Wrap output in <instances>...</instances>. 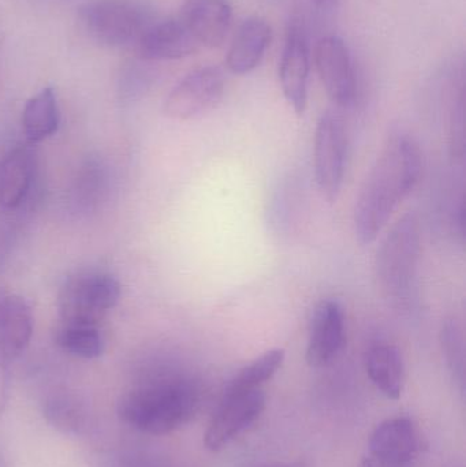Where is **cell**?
I'll return each instance as SVG.
<instances>
[{
  "mask_svg": "<svg viewBox=\"0 0 466 467\" xmlns=\"http://www.w3.org/2000/svg\"><path fill=\"white\" fill-rule=\"evenodd\" d=\"M270 24L260 16L245 19L238 27L229 51L226 66L229 71L238 76L251 73L262 63L271 43Z\"/></svg>",
  "mask_w": 466,
  "mask_h": 467,
  "instance_id": "cell-16",
  "label": "cell"
},
{
  "mask_svg": "<svg viewBox=\"0 0 466 467\" xmlns=\"http://www.w3.org/2000/svg\"><path fill=\"white\" fill-rule=\"evenodd\" d=\"M420 252V223L415 213L402 216L378 250L375 272L380 290L399 309H410L415 301Z\"/></svg>",
  "mask_w": 466,
  "mask_h": 467,
  "instance_id": "cell-3",
  "label": "cell"
},
{
  "mask_svg": "<svg viewBox=\"0 0 466 467\" xmlns=\"http://www.w3.org/2000/svg\"><path fill=\"white\" fill-rule=\"evenodd\" d=\"M440 345L446 364L461 394L465 391V345L459 324L448 320L440 331Z\"/></svg>",
  "mask_w": 466,
  "mask_h": 467,
  "instance_id": "cell-23",
  "label": "cell"
},
{
  "mask_svg": "<svg viewBox=\"0 0 466 467\" xmlns=\"http://www.w3.org/2000/svg\"><path fill=\"white\" fill-rule=\"evenodd\" d=\"M180 19L199 46L218 48L232 29V5L229 0H185Z\"/></svg>",
  "mask_w": 466,
  "mask_h": 467,
  "instance_id": "cell-13",
  "label": "cell"
},
{
  "mask_svg": "<svg viewBox=\"0 0 466 467\" xmlns=\"http://www.w3.org/2000/svg\"><path fill=\"white\" fill-rule=\"evenodd\" d=\"M55 343L65 353L84 359L98 358L106 350L100 326L90 324L60 323L55 332Z\"/></svg>",
  "mask_w": 466,
  "mask_h": 467,
  "instance_id": "cell-20",
  "label": "cell"
},
{
  "mask_svg": "<svg viewBox=\"0 0 466 467\" xmlns=\"http://www.w3.org/2000/svg\"><path fill=\"white\" fill-rule=\"evenodd\" d=\"M226 89V74L219 66H205L183 77L167 95L163 104L166 117L192 120L218 107Z\"/></svg>",
  "mask_w": 466,
  "mask_h": 467,
  "instance_id": "cell-6",
  "label": "cell"
},
{
  "mask_svg": "<svg viewBox=\"0 0 466 467\" xmlns=\"http://www.w3.org/2000/svg\"><path fill=\"white\" fill-rule=\"evenodd\" d=\"M265 409L262 389L224 391L223 400L208 424L205 447L221 451L259 420Z\"/></svg>",
  "mask_w": 466,
  "mask_h": 467,
  "instance_id": "cell-8",
  "label": "cell"
},
{
  "mask_svg": "<svg viewBox=\"0 0 466 467\" xmlns=\"http://www.w3.org/2000/svg\"><path fill=\"white\" fill-rule=\"evenodd\" d=\"M33 324L32 309L21 296H0V350L8 361H16L29 348Z\"/></svg>",
  "mask_w": 466,
  "mask_h": 467,
  "instance_id": "cell-17",
  "label": "cell"
},
{
  "mask_svg": "<svg viewBox=\"0 0 466 467\" xmlns=\"http://www.w3.org/2000/svg\"><path fill=\"white\" fill-rule=\"evenodd\" d=\"M284 361L285 351L282 348L265 351L235 375V378L227 386L226 391L260 389L263 384L267 383L276 375Z\"/></svg>",
  "mask_w": 466,
  "mask_h": 467,
  "instance_id": "cell-22",
  "label": "cell"
},
{
  "mask_svg": "<svg viewBox=\"0 0 466 467\" xmlns=\"http://www.w3.org/2000/svg\"><path fill=\"white\" fill-rule=\"evenodd\" d=\"M315 63L328 98L337 106H350L355 101L357 84L352 57L345 41L337 36L317 41Z\"/></svg>",
  "mask_w": 466,
  "mask_h": 467,
  "instance_id": "cell-10",
  "label": "cell"
},
{
  "mask_svg": "<svg viewBox=\"0 0 466 467\" xmlns=\"http://www.w3.org/2000/svg\"><path fill=\"white\" fill-rule=\"evenodd\" d=\"M10 364L7 357L0 350V414L5 411L10 389Z\"/></svg>",
  "mask_w": 466,
  "mask_h": 467,
  "instance_id": "cell-24",
  "label": "cell"
},
{
  "mask_svg": "<svg viewBox=\"0 0 466 467\" xmlns=\"http://www.w3.org/2000/svg\"><path fill=\"white\" fill-rule=\"evenodd\" d=\"M347 163V133L344 122L326 112L317 122L314 142V171L317 188L326 200L336 202L341 193Z\"/></svg>",
  "mask_w": 466,
  "mask_h": 467,
  "instance_id": "cell-7",
  "label": "cell"
},
{
  "mask_svg": "<svg viewBox=\"0 0 466 467\" xmlns=\"http://www.w3.org/2000/svg\"><path fill=\"white\" fill-rule=\"evenodd\" d=\"M420 452L415 422L391 417L380 422L369 439L368 460L379 467H413Z\"/></svg>",
  "mask_w": 466,
  "mask_h": 467,
  "instance_id": "cell-9",
  "label": "cell"
},
{
  "mask_svg": "<svg viewBox=\"0 0 466 467\" xmlns=\"http://www.w3.org/2000/svg\"><path fill=\"white\" fill-rule=\"evenodd\" d=\"M312 2H314L315 5H319V7L330 8L333 7V5H336L338 0H312Z\"/></svg>",
  "mask_w": 466,
  "mask_h": 467,
  "instance_id": "cell-25",
  "label": "cell"
},
{
  "mask_svg": "<svg viewBox=\"0 0 466 467\" xmlns=\"http://www.w3.org/2000/svg\"><path fill=\"white\" fill-rule=\"evenodd\" d=\"M79 21L93 40L109 47L139 43L155 22L136 0H90L79 8Z\"/></svg>",
  "mask_w": 466,
  "mask_h": 467,
  "instance_id": "cell-4",
  "label": "cell"
},
{
  "mask_svg": "<svg viewBox=\"0 0 466 467\" xmlns=\"http://www.w3.org/2000/svg\"><path fill=\"white\" fill-rule=\"evenodd\" d=\"M264 467H295V466H289V465H271V466H264Z\"/></svg>",
  "mask_w": 466,
  "mask_h": 467,
  "instance_id": "cell-26",
  "label": "cell"
},
{
  "mask_svg": "<svg viewBox=\"0 0 466 467\" xmlns=\"http://www.w3.org/2000/svg\"><path fill=\"white\" fill-rule=\"evenodd\" d=\"M35 170V152L29 145H18L0 159V208L21 207L32 188Z\"/></svg>",
  "mask_w": 466,
  "mask_h": 467,
  "instance_id": "cell-15",
  "label": "cell"
},
{
  "mask_svg": "<svg viewBox=\"0 0 466 467\" xmlns=\"http://www.w3.org/2000/svg\"><path fill=\"white\" fill-rule=\"evenodd\" d=\"M199 387L181 376H166L140 384L120 398L118 414L134 430L169 435L188 424L200 408Z\"/></svg>",
  "mask_w": 466,
  "mask_h": 467,
  "instance_id": "cell-2",
  "label": "cell"
},
{
  "mask_svg": "<svg viewBox=\"0 0 466 467\" xmlns=\"http://www.w3.org/2000/svg\"><path fill=\"white\" fill-rule=\"evenodd\" d=\"M119 282L107 272H84L66 280L59 293L60 323L100 326L120 299Z\"/></svg>",
  "mask_w": 466,
  "mask_h": 467,
  "instance_id": "cell-5",
  "label": "cell"
},
{
  "mask_svg": "<svg viewBox=\"0 0 466 467\" xmlns=\"http://www.w3.org/2000/svg\"><path fill=\"white\" fill-rule=\"evenodd\" d=\"M139 57L150 62L177 60L189 57L199 43L180 18L153 22L136 44Z\"/></svg>",
  "mask_w": 466,
  "mask_h": 467,
  "instance_id": "cell-14",
  "label": "cell"
},
{
  "mask_svg": "<svg viewBox=\"0 0 466 467\" xmlns=\"http://www.w3.org/2000/svg\"><path fill=\"white\" fill-rule=\"evenodd\" d=\"M421 170L423 155L412 137L399 134L388 140L356 199L353 223L360 244H372L379 236L418 186Z\"/></svg>",
  "mask_w": 466,
  "mask_h": 467,
  "instance_id": "cell-1",
  "label": "cell"
},
{
  "mask_svg": "<svg viewBox=\"0 0 466 467\" xmlns=\"http://www.w3.org/2000/svg\"><path fill=\"white\" fill-rule=\"evenodd\" d=\"M344 340V309L334 299H323L315 306L309 321L306 362L314 368L330 364L341 351Z\"/></svg>",
  "mask_w": 466,
  "mask_h": 467,
  "instance_id": "cell-12",
  "label": "cell"
},
{
  "mask_svg": "<svg viewBox=\"0 0 466 467\" xmlns=\"http://www.w3.org/2000/svg\"><path fill=\"white\" fill-rule=\"evenodd\" d=\"M47 421L66 435H79L88 425V410L84 403L68 392H55L44 402Z\"/></svg>",
  "mask_w": 466,
  "mask_h": 467,
  "instance_id": "cell-21",
  "label": "cell"
},
{
  "mask_svg": "<svg viewBox=\"0 0 466 467\" xmlns=\"http://www.w3.org/2000/svg\"><path fill=\"white\" fill-rule=\"evenodd\" d=\"M311 52L303 27L290 25L279 62L282 92L295 114L303 115L308 106Z\"/></svg>",
  "mask_w": 466,
  "mask_h": 467,
  "instance_id": "cell-11",
  "label": "cell"
},
{
  "mask_svg": "<svg viewBox=\"0 0 466 467\" xmlns=\"http://www.w3.org/2000/svg\"><path fill=\"white\" fill-rule=\"evenodd\" d=\"M21 125L30 145L40 144L59 130V104L51 87L44 88L26 101Z\"/></svg>",
  "mask_w": 466,
  "mask_h": 467,
  "instance_id": "cell-19",
  "label": "cell"
},
{
  "mask_svg": "<svg viewBox=\"0 0 466 467\" xmlns=\"http://www.w3.org/2000/svg\"><path fill=\"white\" fill-rule=\"evenodd\" d=\"M367 375L374 386L388 400H399L404 392V357L397 346L390 343H375L364 356Z\"/></svg>",
  "mask_w": 466,
  "mask_h": 467,
  "instance_id": "cell-18",
  "label": "cell"
}]
</instances>
